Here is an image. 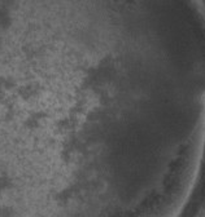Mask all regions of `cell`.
<instances>
[{"mask_svg": "<svg viewBox=\"0 0 205 217\" xmlns=\"http://www.w3.org/2000/svg\"><path fill=\"white\" fill-rule=\"evenodd\" d=\"M33 29H34V27H33ZM30 32H31V31H30ZM30 32H29V34H30ZM26 38H28V36H26ZM22 43H23V41H22ZM20 47H21V45H20ZM16 52H17V51H16ZM16 52H14V53H16ZM14 60H16V58H13V56H12V58H11L9 61H8V62H9V63H12V62H13Z\"/></svg>", "mask_w": 205, "mask_h": 217, "instance_id": "cell-1", "label": "cell"}]
</instances>
